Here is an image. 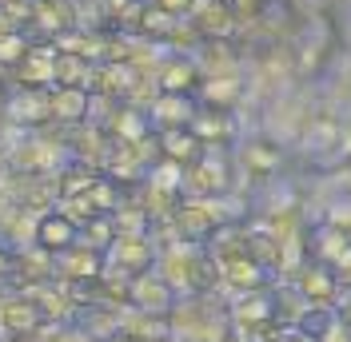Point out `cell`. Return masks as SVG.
Returning <instances> with one entry per match:
<instances>
[{
  "mask_svg": "<svg viewBox=\"0 0 351 342\" xmlns=\"http://www.w3.org/2000/svg\"><path fill=\"white\" fill-rule=\"evenodd\" d=\"M96 302L116 306V311H128L132 306V275L116 271V267H104V275L96 278Z\"/></svg>",
  "mask_w": 351,
  "mask_h": 342,
  "instance_id": "26",
  "label": "cell"
},
{
  "mask_svg": "<svg viewBox=\"0 0 351 342\" xmlns=\"http://www.w3.org/2000/svg\"><path fill=\"white\" fill-rule=\"evenodd\" d=\"M196 111L199 100L188 96V92H156V100L148 104V120H152L156 131H168V128H188Z\"/></svg>",
  "mask_w": 351,
  "mask_h": 342,
  "instance_id": "13",
  "label": "cell"
},
{
  "mask_svg": "<svg viewBox=\"0 0 351 342\" xmlns=\"http://www.w3.org/2000/svg\"><path fill=\"white\" fill-rule=\"evenodd\" d=\"M100 342H140V339H136V334H128V330L120 326V330H112L108 339H100Z\"/></svg>",
  "mask_w": 351,
  "mask_h": 342,
  "instance_id": "37",
  "label": "cell"
},
{
  "mask_svg": "<svg viewBox=\"0 0 351 342\" xmlns=\"http://www.w3.org/2000/svg\"><path fill=\"white\" fill-rule=\"evenodd\" d=\"M144 80V72L136 64H128V60H100L96 64V72H92V96H108V100H128L132 88Z\"/></svg>",
  "mask_w": 351,
  "mask_h": 342,
  "instance_id": "10",
  "label": "cell"
},
{
  "mask_svg": "<svg viewBox=\"0 0 351 342\" xmlns=\"http://www.w3.org/2000/svg\"><path fill=\"white\" fill-rule=\"evenodd\" d=\"M232 159H236L240 175L256 179V183H267L276 171L284 168V148H280L276 140H247Z\"/></svg>",
  "mask_w": 351,
  "mask_h": 342,
  "instance_id": "11",
  "label": "cell"
},
{
  "mask_svg": "<svg viewBox=\"0 0 351 342\" xmlns=\"http://www.w3.org/2000/svg\"><path fill=\"white\" fill-rule=\"evenodd\" d=\"M284 342H319V339H311V334H304V330H295V326H291V334L284 330Z\"/></svg>",
  "mask_w": 351,
  "mask_h": 342,
  "instance_id": "38",
  "label": "cell"
},
{
  "mask_svg": "<svg viewBox=\"0 0 351 342\" xmlns=\"http://www.w3.org/2000/svg\"><path fill=\"white\" fill-rule=\"evenodd\" d=\"M4 76H8V72H0V84H4Z\"/></svg>",
  "mask_w": 351,
  "mask_h": 342,
  "instance_id": "43",
  "label": "cell"
},
{
  "mask_svg": "<svg viewBox=\"0 0 351 342\" xmlns=\"http://www.w3.org/2000/svg\"><path fill=\"white\" fill-rule=\"evenodd\" d=\"M240 96H243V80L240 76H204L196 88V100L199 104H208V107H232L240 104Z\"/></svg>",
  "mask_w": 351,
  "mask_h": 342,
  "instance_id": "23",
  "label": "cell"
},
{
  "mask_svg": "<svg viewBox=\"0 0 351 342\" xmlns=\"http://www.w3.org/2000/svg\"><path fill=\"white\" fill-rule=\"evenodd\" d=\"M339 151L351 159V124H339Z\"/></svg>",
  "mask_w": 351,
  "mask_h": 342,
  "instance_id": "36",
  "label": "cell"
},
{
  "mask_svg": "<svg viewBox=\"0 0 351 342\" xmlns=\"http://www.w3.org/2000/svg\"><path fill=\"white\" fill-rule=\"evenodd\" d=\"M156 144H160V159H172L180 168L196 163L204 155V144L196 140L192 128H168V131H156Z\"/></svg>",
  "mask_w": 351,
  "mask_h": 342,
  "instance_id": "21",
  "label": "cell"
},
{
  "mask_svg": "<svg viewBox=\"0 0 351 342\" xmlns=\"http://www.w3.org/2000/svg\"><path fill=\"white\" fill-rule=\"evenodd\" d=\"M172 223H176V231H180V239L208 243L223 223H240V219L228 211V195H216V199H192V195H184L172 215Z\"/></svg>",
  "mask_w": 351,
  "mask_h": 342,
  "instance_id": "2",
  "label": "cell"
},
{
  "mask_svg": "<svg viewBox=\"0 0 351 342\" xmlns=\"http://www.w3.org/2000/svg\"><path fill=\"white\" fill-rule=\"evenodd\" d=\"M104 171L92 168V163H84V159H72L68 155L64 168L56 171V187H60V199H72V195H88L92 192V183L100 179Z\"/></svg>",
  "mask_w": 351,
  "mask_h": 342,
  "instance_id": "24",
  "label": "cell"
},
{
  "mask_svg": "<svg viewBox=\"0 0 351 342\" xmlns=\"http://www.w3.org/2000/svg\"><path fill=\"white\" fill-rule=\"evenodd\" d=\"M80 239V227L68 219L60 207H52V211H40L36 215V227H32V243L36 247H44L48 255H60V251H68L72 243Z\"/></svg>",
  "mask_w": 351,
  "mask_h": 342,
  "instance_id": "14",
  "label": "cell"
},
{
  "mask_svg": "<svg viewBox=\"0 0 351 342\" xmlns=\"http://www.w3.org/2000/svg\"><path fill=\"white\" fill-rule=\"evenodd\" d=\"M80 243H88V247H96V251L108 255V247L116 243V219L112 215H92L80 227Z\"/></svg>",
  "mask_w": 351,
  "mask_h": 342,
  "instance_id": "28",
  "label": "cell"
},
{
  "mask_svg": "<svg viewBox=\"0 0 351 342\" xmlns=\"http://www.w3.org/2000/svg\"><path fill=\"white\" fill-rule=\"evenodd\" d=\"M4 203H8V192H4V179H0V207H4Z\"/></svg>",
  "mask_w": 351,
  "mask_h": 342,
  "instance_id": "41",
  "label": "cell"
},
{
  "mask_svg": "<svg viewBox=\"0 0 351 342\" xmlns=\"http://www.w3.org/2000/svg\"><path fill=\"white\" fill-rule=\"evenodd\" d=\"M4 100H8V84H0V116H4Z\"/></svg>",
  "mask_w": 351,
  "mask_h": 342,
  "instance_id": "40",
  "label": "cell"
},
{
  "mask_svg": "<svg viewBox=\"0 0 351 342\" xmlns=\"http://www.w3.org/2000/svg\"><path fill=\"white\" fill-rule=\"evenodd\" d=\"M156 259H160V247L152 243V235H116V243L108 247V267L132 278L156 271Z\"/></svg>",
  "mask_w": 351,
  "mask_h": 342,
  "instance_id": "5",
  "label": "cell"
},
{
  "mask_svg": "<svg viewBox=\"0 0 351 342\" xmlns=\"http://www.w3.org/2000/svg\"><path fill=\"white\" fill-rule=\"evenodd\" d=\"M152 80H156L160 92H188V96H196L204 72H199L192 52H164V60H160Z\"/></svg>",
  "mask_w": 351,
  "mask_h": 342,
  "instance_id": "12",
  "label": "cell"
},
{
  "mask_svg": "<svg viewBox=\"0 0 351 342\" xmlns=\"http://www.w3.org/2000/svg\"><path fill=\"white\" fill-rule=\"evenodd\" d=\"M180 302V291H176L160 271H148V275L132 278V311H144V315H172V306Z\"/></svg>",
  "mask_w": 351,
  "mask_h": 342,
  "instance_id": "7",
  "label": "cell"
},
{
  "mask_svg": "<svg viewBox=\"0 0 351 342\" xmlns=\"http://www.w3.org/2000/svg\"><path fill=\"white\" fill-rule=\"evenodd\" d=\"M188 21L199 28L204 40H228V36L236 32V24H240L232 12H228L223 0H196L192 12H188Z\"/></svg>",
  "mask_w": 351,
  "mask_h": 342,
  "instance_id": "19",
  "label": "cell"
},
{
  "mask_svg": "<svg viewBox=\"0 0 351 342\" xmlns=\"http://www.w3.org/2000/svg\"><path fill=\"white\" fill-rule=\"evenodd\" d=\"M32 48V36L12 28V32H0V72H12L24 60V52Z\"/></svg>",
  "mask_w": 351,
  "mask_h": 342,
  "instance_id": "29",
  "label": "cell"
},
{
  "mask_svg": "<svg viewBox=\"0 0 351 342\" xmlns=\"http://www.w3.org/2000/svg\"><path fill=\"white\" fill-rule=\"evenodd\" d=\"M295 291L304 295L307 306H331L339 295V278L331 275V267L324 263H304L295 271Z\"/></svg>",
  "mask_w": 351,
  "mask_h": 342,
  "instance_id": "17",
  "label": "cell"
},
{
  "mask_svg": "<svg viewBox=\"0 0 351 342\" xmlns=\"http://www.w3.org/2000/svg\"><path fill=\"white\" fill-rule=\"evenodd\" d=\"M56 278V255H48L36 243H24L16 247V259H12V291H32L40 282H52Z\"/></svg>",
  "mask_w": 351,
  "mask_h": 342,
  "instance_id": "6",
  "label": "cell"
},
{
  "mask_svg": "<svg viewBox=\"0 0 351 342\" xmlns=\"http://www.w3.org/2000/svg\"><path fill=\"white\" fill-rule=\"evenodd\" d=\"M351 247L348 231H339V227H331V223H324L315 235H311V243H307V255L315 259V263H324V267H331L335 259L343 255Z\"/></svg>",
  "mask_w": 351,
  "mask_h": 342,
  "instance_id": "27",
  "label": "cell"
},
{
  "mask_svg": "<svg viewBox=\"0 0 351 342\" xmlns=\"http://www.w3.org/2000/svg\"><path fill=\"white\" fill-rule=\"evenodd\" d=\"M52 80H56V44L40 40H32L24 60L8 72V84L16 88H52Z\"/></svg>",
  "mask_w": 351,
  "mask_h": 342,
  "instance_id": "9",
  "label": "cell"
},
{
  "mask_svg": "<svg viewBox=\"0 0 351 342\" xmlns=\"http://www.w3.org/2000/svg\"><path fill=\"white\" fill-rule=\"evenodd\" d=\"M0 21L8 24V28L28 32V24H32V0H0Z\"/></svg>",
  "mask_w": 351,
  "mask_h": 342,
  "instance_id": "30",
  "label": "cell"
},
{
  "mask_svg": "<svg viewBox=\"0 0 351 342\" xmlns=\"http://www.w3.org/2000/svg\"><path fill=\"white\" fill-rule=\"evenodd\" d=\"M188 128L196 131V140L204 144V148H232V144H236V120H232L228 107L199 104V111L192 116Z\"/></svg>",
  "mask_w": 351,
  "mask_h": 342,
  "instance_id": "15",
  "label": "cell"
},
{
  "mask_svg": "<svg viewBox=\"0 0 351 342\" xmlns=\"http://www.w3.org/2000/svg\"><path fill=\"white\" fill-rule=\"evenodd\" d=\"M92 72H96V60H88L80 52H68V48H56V80H52V88H92Z\"/></svg>",
  "mask_w": 351,
  "mask_h": 342,
  "instance_id": "22",
  "label": "cell"
},
{
  "mask_svg": "<svg viewBox=\"0 0 351 342\" xmlns=\"http://www.w3.org/2000/svg\"><path fill=\"white\" fill-rule=\"evenodd\" d=\"M0 124H12L21 131H40L52 124V88H8Z\"/></svg>",
  "mask_w": 351,
  "mask_h": 342,
  "instance_id": "3",
  "label": "cell"
},
{
  "mask_svg": "<svg viewBox=\"0 0 351 342\" xmlns=\"http://www.w3.org/2000/svg\"><path fill=\"white\" fill-rule=\"evenodd\" d=\"M176 24H180V16H172V12H164V8H156L152 0L144 4V12H140V21H136V36H144V40L160 44V48H168V40H172Z\"/></svg>",
  "mask_w": 351,
  "mask_h": 342,
  "instance_id": "25",
  "label": "cell"
},
{
  "mask_svg": "<svg viewBox=\"0 0 351 342\" xmlns=\"http://www.w3.org/2000/svg\"><path fill=\"white\" fill-rule=\"evenodd\" d=\"M236 187V159L228 155V148H204L196 163L184 168V183L180 192L192 199H216Z\"/></svg>",
  "mask_w": 351,
  "mask_h": 342,
  "instance_id": "1",
  "label": "cell"
},
{
  "mask_svg": "<svg viewBox=\"0 0 351 342\" xmlns=\"http://www.w3.org/2000/svg\"><path fill=\"white\" fill-rule=\"evenodd\" d=\"M4 171H8V144L0 140V175H4Z\"/></svg>",
  "mask_w": 351,
  "mask_h": 342,
  "instance_id": "39",
  "label": "cell"
},
{
  "mask_svg": "<svg viewBox=\"0 0 351 342\" xmlns=\"http://www.w3.org/2000/svg\"><path fill=\"white\" fill-rule=\"evenodd\" d=\"M40 342H96L88 330H80L76 322H64V326H44Z\"/></svg>",
  "mask_w": 351,
  "mask_h": 342,
  "instance_id": "31",
  "label": "cell"
},
{
  "mask_svg": "<svg viewBox=\"0 0 351 342\" xmlns=\"http://www.w3.org/2000/svg\"><path fill=\"white\" fill-rule=\"evenodd\" d=\"M267 267H260L256 259L247 255H232L219 263V287H228V291H236V295H252V291H263L267 287Z\"/></svg>",
  "mask_w": 351,
  "mask_h": 342,
  "instance_id": "16",
  "label": "cell"
},
{
  "mask_svg": "<svg viewBox=\"0 0 351 342\" xmlns=\"http://www.w3.org/2000/svg\"><path fill=\"white\" fill-rule=\"evenodd\" d=\"M104 267H108V255L96 251V247H88V243H80V239L68 251L56 255V278L60 282H96V278L104 275Z\"/></svg>",
  "mask_w": 351,
  "mask_h": 342,
  "instance_id": "8",
  "label": "cell"
},
{
  "mask_svg": "<svg viewBox=\"0 0 351 342\" xmlns=\"http://www.w3.org/2000/svg\"><path fill=\"white\" fill-rule=\"evenodd\" d=\"M92 111V92L88 88H52V124L56 128H80Z\"/></svg>",
  "mask_w": 351,
  "mask_h": 342,
  "instance_id": "20",
  "label": "cell"
},
{
  "mask_svg": "<svg viewBox=\"0 0 351 342\" xmlns=\"http://www.w3.org/2000/svg\"><path fill=\"white\" fill-rule=\"evenodd\" d=\"M223 4H228V12L240 24H252L263 12V0H223Z\"/></svg>",
  "mask_w": 351,
  "mask_h": 342,
  "instance_id": "32",
  "label": "cell"
},
{
  "mask_svg": "<svg viewBox=\"0 0 351 342\" xmlns=\"http://www.w3.org/2000/svg\"><path fill=\"white\" fill-rule=\"evenodd\" d=\"M331 275L339 278V287H351V247L335 259V263H331Z\"/></svg>",
  "mask_w": 351,
  "mask_h": 342,
  "instance_id": "34",
  "label": "cell"
},
{
  "mask_svg": "<svg viewBox=\"0 0 351 342\" xmlns=\"http://www.w3.org/2000/svg\"><path fill=\"white\" fill-rule=\"evenodd\" d=\"M100 128L112 135V144H140L144 135L156 131L152 120H148V111H144V107H132V104H116Z\"/></svg>",
  "mask_w": 351,
  "mask_h": 342,
  "instance_id": "18",
  "label": "cell"
},
{
  "mask_svg": "<svg viewBox=\"0 0 351 342\" xmlns=\"http://www.w3.org/2000/svg\"><path fill=\"white\" fill-rule=\"evenodd\" d=\"M76 28V4L72 0H32V24L28 36L40 44H56Z\"/></svg>",
  "mask_w": 351,
  "mask_h": 342,
  "instance_id": "4",
  "label": "cell"
},
{
  "mask_svg": "<svg viewBox=\"0 0 351 342\" xmlns=\"http://www.w3.org/2000/svg\"><path fill=\"white\" fill-rule=\"evenodd\" d=\"M12 259H16V247L0 239V291L12 282Z\"/></svg>",
  "mask_w": 351,
  "mask_h": 342,
  "instance_id": "33",
  "label": "cell"
},
{
  "mask_svg": "<svg viewBox=\"0 0 351 342\" xmlns=\"http://www.w3.org/2000/svg\"><path fill=\"white\" fill-rule=\"evenodd\" d=\"M152 4L156 8H164V12H172V16H188L196 0H152Z\"/></svg>",
  "mask_w": 351,
  "mask_h": 342,
  "instance_id": "35",
  "label": "cell"
},
{
  "mask_svg": "<svg viewBox=\"0 0 351 342\" xmlns=\"http://www.w3.org/2000/svg\"><path fill=\"white\" fill-rule=\"evenodd\" d=\"M144 342H172V339H144Z\"/></svg>",
  "mask_w": 351,
  "mask_h": 342,
  "instance_id": "42",
  "label": "cell"
}]
</instances>
